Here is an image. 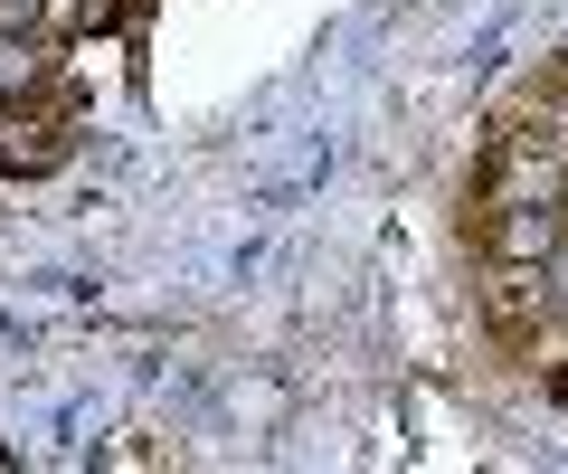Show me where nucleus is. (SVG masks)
Segmentation results:
<instances>
[{
  "instance_id": "nucleus-1",
  "label": "nucleus",
  "mask_w": 568,
  "mask_h": 474,
  "mask_svg": "<svg viewBox=\"0 0 568 474\" xmlns=\"http://www.w3.org/2000/svg\"><path fill=\"white\" fill-rule=\"evenodd\" d=\"M568 248V219L559 200H503V219H493V256H511V266H549V256Z\"/></svg>"
},
{
  "instance_id": "nucleus-2",
  "label": "nucleus",
  "mask_w": 568,
  "mask_h": 474,
  "mask_svg": "<svg viewBox=\"0 0 568 474\" xmlns=\"http://www.w3.org/2000/svg\"><path fill=\"white\" fill-rule=\"evenodd\" d=\"M29 77H39V67H29V39H0V95H20Z\"/></svg>"
},
{
  "instance_id": "nucleus-3",
  "label": "nucleus",
  "mask_w": 568,
  "mask_h": 474,
  "mask_svg": "<svg viewBox=\"0 0 568 474\" xmlns=\"http://www.w3.org/2000/svg\"><path fill=\"white\" fill-rule=\"evenodd\" d=\"M540 294H549V304H559V313H568V248H559V256H549V275H540Z\"/></svg>"
}]
</instances>
